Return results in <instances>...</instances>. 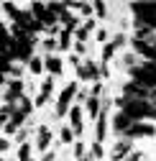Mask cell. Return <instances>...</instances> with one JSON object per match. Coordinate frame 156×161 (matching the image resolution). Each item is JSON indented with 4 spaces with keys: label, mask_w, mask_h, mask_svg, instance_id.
Instances as JSON below:
<instances>
[{
    "label": "cell",
    "mask_w": 156,
    "mask_h": 161,
    "mask_svg": "<svg viewBox=\"0 0 156 161\" xmlns=\"http://www.w3.org/2000/svg\"><path fill=\"white\" fill-rule=\"evenodd\" d=\"M115 108L120 113H125L131 120L136 123H156V105L148 100H131V97H118L115 100Z\"/></svg>",
    "instance_id": "cell-1"
},
{
    "label": "cell",
    "mask_w": 156,
    "mask_h": 161,
    "mask_svg": "<svg viewBox=\"0 0 156 161\" xmlns=\"http://www.w3.org/2000/svg\"><path fill=\"white\" fill-rule=\"evenodd\" d=\"M3 10H5V15L13 21V26H18L21 31H26V33H31V36H36V33H46V26H41L36 21V15L31 13V10H21L15 3H3Z\"/></svg>",
    "instance_id": "cell-2"
},
{
    "label": "cell",
    "mask_w": 156,
    "mask_h": 161,
    "mask_svg": "<svg viewBox=\"0 0 156 161\" xmlns=\"http://www.w3.org/2000/svg\"><path fill=\"white\" fill-rule=\"evenodd\" d=\"M133 13L136 28H153L156 31V3H128Z\"/></svg>",
    "instance_id": "cell-3"
},
{
    "label": "cell",
    "mask_w": 156,
    "mask_h": 161,
    "mask_svg": "<svg viewBox=\"0 0 156 161\" xmlns=\"http://www.w3.org/2000/svg\"><path fill=\"white\" fill-rule=\"evenodd\" d=\"M77 92H80V82H69L59 90V97H56V105H54V118H64L69 115V110L74 108V100Z\"/></svg>",
    "instance_id": "cell-4"
},
{
    "label": "cell",
    "mask_w": 156,
    "mask_h": 161,
    "mask_svg": "<svg viewBox=\"0 0 156 161\" xmlns=\"http://www.w3.org/2000/svg\"><path fill=\"white\" fill-rule=\"evenodd\" d=\"M28 8H31V13L36 15V21L41 23V26H46V31L59 28V18H56V13L49 8V3H31Z\"/></svg>",
    "instance_id": "cell-5"
},
{
    "label": "cell",
    "mask_w": 156,
    "mask_h": 161,
    "mask_svg": "<svg viewBox=\"0 0 156 161\" xmlns=\"http://www.w3.org/2000/svg\"><path fill=\"white\" fill-rule=\"evenodd\" d=\"M77 82H92V85L103 82V77H100V64H95V62H90V59H85L82 67L77 69Z\"/></svg>",
    "instance_id": "cell-6"
},
{
    "label": "cell",
    "mask_w": 156,
    "mask_h": 161,
    "mask_svg": "<svg viewBox=\"0 0 156 161\" xmlns=\"http://www.w3.org/2000/svg\"><path fill=\"white\" fill-rule=\"evenodd\" d=\"M156 136V125L153 123H131V128L120 136V138H128V141H136V138H153Z\"/></svg>",
    "instance_id": "cell-7"
},
{
    "label": "cell",
    "mask_w": 156,
    "mask_h": 161,
    "mask_svg": "<svg viewBox=\"0 0 156 161\" xmlns=\"http://www.w3.org/2000/svg\"><path fill=\"white\" fill-rule=\"evenodd\" d=\"M85 105H77L74 103V108L69 110V125H72V130L77 133V141H82V136H85Z\"/></svg>",
    "instance_id": "cell-8"
},
{
    "label": "cell",
    "mask_w": 156,
    "mask_h": 161,
    "mask_svg": "<svg viewBox=\"0 0 156 161\" xmlns=\"http://www.w3.org/2000/svg\"><path fill=\"white\" fill-rule=\"evenodd\" d=\"M51 141H54V130H51L46 123H41V125L36 128V141H33L36 151H41V153L51 151Z\"/></svg>",
    "instance_id": "cell-9"
},
{
    "label": "cell",
    "mask_w": 156,
    "mask_h": 161,
    "mask_svg": "<svg viewBox=\"0 0 156 161\" xmlns=\"http://www.w3.org/2000/svg\"><path fill=\"white\" fill-rule=\"evenodd\" d=\"M133 151H136V148H133V141L118 138V141H115V146L110 148V161H125Z\"/></svg>",
    "instance_id": "cell-10"
},
{
    "label": "cell",
    "mask_w": 156,
    "mask_h": 161,
    "mask_svg": "<svg viewBox=\"0 0 156 161\" xmlns=\"http://www.w3.org/2000/svg\"><path fill=\"white\" fill-rule=\"evenodd\" d=\"M51 95H54V77H46L41 85H38V92H36V97H33V105L36 108H44L49 100H51Z\"/></svg>",
    "instance_id": "cell-11"
},
{
    "label": "cell",
    "mask_w": 156,
    "mask_h": 161,
    "mask_svg": "<svg viewBox=\"0 0 156 161\" xmlns=\"http://www.w3.org/2000/svg\"><path fill=\"white\" fill-rule=\"evenodd\" d=\"M131 46H133V51L138 54L143 62L156 64V46H151V44H146V41H138V38H131Z\"/></svg>",
    "instance_id": "cell-12"
},
{
    "label": "cell",
    "mask_w": 156,
    "mask_h": 161,
    "mask_svg": "<svg viewBox=\"0 0 156 161\" xmlns=\"http://www.w3.org/2000/svg\"><path fill=\"white\" fill-rule=\"evenodd\" d=\"M44 62H46V72H49V77H59V74H64V59H62L59 54L44 56Z\"/></svg>",
    "instance_id": "cell-13"
},
{
    "label": "cell",
    "mask_w": 156,
    "mask_h": 161,
    "mask_svg": "<svg viewBox=\"0 0 156 161\" xmlns=\"http://www.w3.org/2000/svg\"><path fill=\"white\" fill-rule=\"evenodd\" d=\"M131 123H133V120L125 115V113H113V123H110V128H113V133H118V136H123L128 128H131Z\"/></svg>",
    "instance_id": "cell-14"
},
{
    "label": "cell",
    "mask_w": 156,
    "mask_h": 161,
    "mask_svg": "<svg viewBox=\"0 0 156 161\" xmlns=\"http://www.w3.org/2000/svg\"><path fill=\"white\" fill-rule=\"evenodd\" d=\"M100 110H103V97H87V103H85V113L92 118V120H97L100 118Z\"/></svg>",
    "instance_id": "cell-15"
},
{
    "label": "cell",
    "mask_w": 156,
    "mask_h": 161,
    "mask_svg": "<svg viewBox=\"0 0 156 161\" xmlns=\"http://www.w3.org/2000/svg\"><path fill=\"white\" fill-rule=\"evenodd\" d=\"M92 31H95V21H92V18H90V21H82V26L80 28H77V33H74V38H77V41H87V38L92 36Z\"/></svg>",
    "instance_id": "cell-16"
},
{
    "label": "cell",
    "mask_w": 156,
    "mask_h": 161,
    "mask_svg": "<svg viewBox=\"0 0 156 161\" xmlns=\"http://www.w3.org/2000/svg\"><path fill=\"white\" fill-rule=\"evenodd\" d=\"M3 69H5L3 79H23V64L13 62V64H3Z\"/></svg>",
    "instance_id": "cell-17"
},
{
    "label": "cell",
    "mask_w": 156,
    "mask_h": 161,
    "mask_svg": "<svg viewBox=\"0 0 156 161\" xmlns=\"http://www.w3.org/2000/svg\"><path fill=\"white\" fill-rule=\"evenodd\" d=\"M59 141H62L64 146H74L77 143V133L72 130V125H62L59 128Z\"/></svg>",
    "instance_id": "cell-18"
},
{
    "label": "cell",
    "mask_w": 156,
    "mask_h": 161,
    "mask_svg": "<svg viewBox=\"0 0 156 161\" xmlns=\"http://www.w3.org/2000/svg\"><path fill=\"white\" fill-rule=\"evenodd\" d=\"M69 8H77V13H80L85 21H90V15L95 13V3H69Z\"/></svg>",
    "instance_id": "cell-19"
},
{
    "label": "cell",
    "mask_w": 156,
    "mask_h": 161,
    "mask_svg": "<svg viewBox=\"0 0 156 161\" xmlns=\"http://www.w3.org/2000/svg\"><path fill=\"white\" fill-rule=\"evenodd\" d=\"M28 72H31L33 77H41V74L46 72V62H44L41 56H33V59H31V64H28Z\"/></svg>",
    "instance_id": "cell-20"
},
{
    "label": "cell",
    "mask_w": 156,
    "mask_h": 161,
    "mask_svg": "<svg viewBox=\"0 0 156 161\" xmlns=\"http://www.w3.org/2000/svg\"><path fill=\"white\" fill-rule=\"evenodd\" d=\"M72 156H74L77 161H85V158L90 156V148H85V141H77V143L72 146Z\"/></svg>",
    "instance_id": "cell-21"
},
{
    "label": "cell",
    "mask_w": 156,
    "mask_h": 161,
    "mask_svg": "<svg viewBox=\"0 0 156 161\" xmlns=\"http://www.w3.org/2000/svg\"><path fill=\"white\" fill-rule=\"evenodd\" d=\"M90 158L92 161H103L105 158V146L97 143V141H92V143H90Z\"/></svg>",
    "instance_id": "cell-22"
},
{
    "label": "cell",
    "mask_w": 156,
    "mask_h": 161,
    "mask_svg": "<svg viewBox=\"0 0 156 161\" xmlns=\"http://www.w3.org/2000/svg\"><path fill=\"white\" fill-rule=\"evenodd\" d=\"M36 146L33 143H23V146H18L15 148V158L18 161H31V151H33Z\"/></svg>",
    "instance_id": "cell-23"
},
{
    "label": "cell",
    "mask_w": 156,
    "mask_h": 161,
    "mask_svg": "<svg viewBox=\"0 0 156 161\" xmlns=\"http://www.w3.org/2000/svg\"><path fill=\"white\" fill-rule=\"evenodd\" d=\"M44 51H46V56L56 54V51H59V38H54V36L44 38Z\"/></svg>",
    "instance_id": "cell-24"
},
{
    "label": "cell",
    "mask_w": 156,
    "mask_h": 161,
    "mask_svg": "<svg viewBox=\"0 0 156 161\" xmlns=\"http://www.w3.org/2000/svg\"><path fill=\"white\" fill-rule=\"evenodd\" d=\"M28 133H31L28 128H21V130H18V133L13 136V143H15V146H23V143H28Z\"/></svg>",
    "instance_id": "cell-25"
},
{
    "label": "cell",
    "mask_w": 156,
    "mask_h": 161,
    "mask_svg": "<svg viewBox=\"0 0 156 161\" xmlns=\"http://www.w3.org/2000/svg\"><path fill=\"white\" fill-rule=\"evenodd\" d=\"M95 38H97V41H100V44L105 46V44H110V31H108V28H97Z\"/></svg>",
    "instance_id": "cell-26"
},
{
    "label": "cell",
    "mask_w": 156,
    "mask_h": 161,
    "mask_svg": "<svg viewBox=\"0 0 156 161\" xmlns=\"http://www.w3.org/2000/svg\"><path fill=\"white\" fill-rule=\"evenodd\" d=\"M95 15L97 18H105L108 15V3H95Z\"/></svg>",
    "instance_id": "cell-27"
},
{
    "label": "cell",
    "mask_w": 156,
    "mask_h": 161,
    "mask_svg": "<svg viewBox=\"0 0 156 161\" xmlns=\"http://www.w3.org/2000/svg\"><path fill=\"white\" fill-rule=\"evenodd\" d=\"M103 90H105V85H103V82H97V85L90 87V95H92V97H103Z\"/></svg>",
    "instance_id": "cell-28"
},
{
    "label": "cell",
    "mask_w": 156,
    "mask_h": 161,
    "mask_svg": "<svg viewBox=\"0 0 156 161\" xmlns=\"http://www.w3.org/2000/svg\"><path fill=\"white\" fill-rule=\"evenodd\" d=\"M72 51H74L77 56H85V54H87V46H85L82 41H74V49H72Z\"/></svg>",
    "instance_id": "cell-29"
},
{
    "label": "cell",
    "mask_w": 156,
    "mask_h": 161,
    "mask_svg": "<svg viewBox=\"0 0 156 161\" xmlns=\"http://www.w3.org/2000/svg\"><path fill=\"white\" fill-rule=\"evenodd\" d=\"M143 158H146V153H143V151H133L125 161H143Z\"/></svg>",
    "instance_id": "cell-30"
},
{
    "label": "cell",
    "mask_w": 156,
    "mask_h": 161,
    "mask_svg": "<svg viewBox=\"0 0 156 161\" xmlns=\"http://www.w3.org/2000/svg\"><path fill=\"white\" fill-rule=\"evenodd\" d=\"M10 146H13V141H10V138H3V141H0V151H3V153H8Z\"/></svg>",
    "instance_id": "cell-31"
},
{
    "label": "cell",
    "mask_w": 156,
    "mask_h": 161,
    "mask_svg": "<svg viewBox=\"0 0 156 161\" xmlns=\"http://www.w3.org/2000/svg\"><path fill=\"white\" fill-rule=\"evenodd\" d=\"M41 161H56V151H54V148H51V151H46Z\"/></svg>",
    "instance_id": "cell-32"
},
{
    "label": "cell",
    "mask_w": 156,
    "mask_h": 161,
    "mask_svg": "<svg viewBox=\"0 0 156 161\" xmlns=\"http://www.w3.org/2000/svg\"><path fill=\"white\" fill-rule=\"evenodd\" d=\"M151 103H153V105H156V92H153V97H151Z\"/></svg>",
    "instance_id": "cell-33"
},
{
    "label": "cell",
    "mask_w": 156,
    "mask_h": 161,
    "mask_svg": "<svg viewBox=\"0 0 156 161\" xmlns=\"http://www.w3.org/2000/svg\"><path fill=\"white\" fill-rule=\"evenodd\" d=\"M8 161H18V158H8Z\"/></svg>",
    "instance_id": "cell-34"
},
{
    "label": "cell",
    "mask_w": 156,
    "mask_h": 161,
    "mask_svg": "<svg viewBox=\"0 0 156 161\" xmlns=\"http://www.w3.org/2000/svg\"><path fill=\"white\" fill-rule=\"evenodd\" d=\"M85 161H92V158H90V156H87V158H85Z\"/></svg>",
    "instance_id": "cell-35"
}]
</instances>
